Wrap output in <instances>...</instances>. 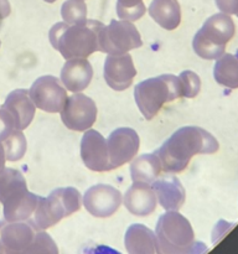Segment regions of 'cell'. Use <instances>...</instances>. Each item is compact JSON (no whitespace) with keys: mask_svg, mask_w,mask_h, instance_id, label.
<instances>
[{"mask_svg":"<svg viewBox=\"0 0 238 254\" xmlns=\"http://www.w3.org/2000/svg\"><path fill=\"white\" fill-rule=\"evenodd\" d=\"M178 97H181L180 81L174 74H161L145 79L136 84L134 89L136 106L146 121L153 119L164 104Z\"/></svg>","mask_w":238,"mask_h":254,"instance_id":"6","label":"cell"},{"mask_svg":"<svg viewBox=\"0 0 238 254\" xmlns=\"http://www.w3.org/2000/svg\"><path fill=\"white\" fill-rule=\"evenodd\" d=\"M128 254H158L155 233L144 225L129 226L124 237Z\"/></svg>","mask_w":238,"mask_h":254,"instance_id":"20","label":"cell"},{"mask_svg":"<svg viewBox=\"0 0 238 254\" xmlns=\"http://www.w3.org/2000/svg\"><path fill=\"white\" fill-rule=\"evenodd\" d=\"M216 82L227 88H238V57L232 54L222 55L217 59L213 69Z\"/></svg>","mask_w":238,"mask_h":254,"instance_id":"23","label":"cell"},{"mask_svg":"<svg viewBox=\"0 0 238 254\" xmlns=\"http://www.w3.org/2000/svg\"><path fill=\"white\" fill-rule=\"evenodd\" d=\"M104 26L97 20L88 19L77 24L57 22L50 30L49 39L63 59H86L98 51V36Z\"/></svg>","mask_w":238,"mask_h":254,"instance_id":"2","label":"cell"},{"mask_svg":"<svg viewBox=\"0 0 238 254\" xmlns=\"http://www.w3.org/2000/svg\"><path fill=\"white\" fill-rule=\"evenodd\" d=\"M11 12V6H10V2L7 0H0V25L1 21L7 17Z\"/></svg>","mask_w":238,"mask_h":254,"instance_id":"31","label":"cell"},{"mask_svg":"<svg viewBox=\"0 0 238 254\" xmlns=\"http://www.w3.org/2000/svg\"><path fill=\"white\" fill-rule=\"evenodd\" d=\"M158 198L153 188L145 183H133L124 195V206L134 216L145 217L156 208Z\"/></svg>","mask_w":238,"mask_h":254,"instance_id":"18","label":"cell"},{"mask_svg":"<svg viewBox=\"0 0 238 254\" xmlns=\"http://www.w3.org/2000/svg\"><path fill=\"white\" fill-rule=\"evenodd\" d=\"M161 171H163L161 163L155 153L143 154V155L138 156L130 166V175L133 183L153 184L159 178Z\"/></svg>","mask_w":238,"mask_h":254,"instance_id":"22","label":"cell"},{"mask_svg":"<svg viewBox=\"0 0 238 254\" xmlns=\"http://www.w3.org/2000/svg\"><path fill=\"white\" fill-rule=\"evenodd\" d=\"M1 144L5 151V158H6L7 161H11V163L22 159L25 153H26L27 144L25 135L22 134V130L15 129Z\"/></svg>","mask_w":238,"mask_h":254,"instance_id":"24","label":"cell"},{"mask_svg":"<svg viewBox=\"0 0 238 254\" xmlns=\"http://www.w3.org/2000/svg\"><path fill=\"white\" fill-rule=\"evenodd\" d=\"M161 207L166 211H178L185 202L186 192L176 176L164 175L151 185Z\"/></svg>","mask_w":238,"mask_h":254,"instance_id":"17","label":"cell"},{"mask_svg":"<svg viewBox=\"0 0 238 254\" xmlns=\"http://www.w3.org/2000/svg\"><path fill=\"white\" fill-rule=\"evenodd\" d=\"M220 145L215 136L198 127H182L176 130L158 150L164 173L178 174L187 168L193 155L215 154Z\"/></svg>","mask_w":238,"mask_h":254,"instance_id":"1","label":"cell"},{"mask_svg":"<svg viewBox=\"0 0 238 254\" xmlns=\"http://www.w3.org/2000/svg\"><path fill=\"white\" fill-rule=\"evenodd\" d=\"M60 113L67 128L76 131H86L91 129L96 122L97 106L93 99L79 92L67 97L66 103Z\"/></svg>","mask_w":238,"mask_h":254,"instance_id":"10","label":"cell"},{"mask_svg":"<svg viewBox=\"0 0 238 254\" xmlns=\"http://www.w3.org/2000/svg\"><path fill=\"white\" fill-rule=\"evenodd\" d=\"M146 11L143 0H117V14L120 19L136 21Z\"/></svg>","mask_w":238,"mask_h":254,"instance_id":"25","label":"cell"},{"mask_svg":"<svg viewBox=\"0 0 238 254\" xmlns=\"http://www.w3.org/2000/svg\"><path fill=\"white\" fill-rule=\"evenodd\" d=\"M36 232L29 221L6 223L0 230V254H25Z\"/></svg>","mask_w":238,"mask_h":254,"instance_id":"14","label":"cell"},{"mask_svg":"<svg viewBox=\"0 0 238 254\" xmlns=\"http://www.w3.org/2000/svg\"><path fill=\"white\" fill-rule=\"evenodd\" d=\"M25 254H59V247L45 231H37Z\"/></svg>","mask_w":238,"mask_h":254,"instance_id":"27","label":"cell"},{"mask_svg":"<svg viewBox=\"0 0 238 254\" xmlns=\"http://www.w3.org/2000/svg\"><path fill=\"white\" fill-rule=\"evenodd\" d=\"M218 9L227 15H237L238 0H216Z\"/></svg>","mask_w":238,"mask_h":254,"instance_id":"30","label":"cell"},{"mask_svg":"<svg viewBox=\"0 0 238 254\" xmlns=\"http://www.w3.org/2000/svg\"><path fill=\"white\" fill-rule=\"evenodd\" d=\"M0 45H1V42H0Z\"/></svg>","mask_w":238,"mask_h":254,"instance_id":"35","label":"cell"},{"mask_svg":"<svg viewBox=\"0 0 238 254\" xmlns=\"http://www.w3.org/2000/svg\"><path fill=\"white\" fill-rule=\"evenodd\" d=\"M237 16H238V12H237Z\"/></svg>","mask_w":238,"mask_h":254,"instance_id":"34","label":"cell"},{"mask_svg":"<svg viewBox=\"0 0 238 254\" xmlns=\"http://www.w3.org/2000/svg\"><path fill=\"white\" fill-rule=\"evenodd\" d=\"M107 145H108L109 163L113 170L133 160L139 151L140 139L134 129L118 128L111 133L107 140Z\"/></svg>","mask_w":238,"mask_h":254,"instance_id":"12","label":"cell"},{"mask_svg":"<svg viewBox=\"0 0 238 254\" xmlns=\"http://www.w3.org/2000/svg\"><path fill=\"white\" fill-rule=\"evenodd\" d=\"M44 1L50 2V4H51V2H55V1H56V0H44Z\"/></svg>","mask_w":238,"mask_h":254,"instance_id":"33","label":"cell"},{"mask_svg":"<svg viewBox=\"0 0 238 254\" xmlns=\"http://www.w3.org/2000/svg\"><path fill=\"white\" fill-rule=\"evenodd\" d=\"M81 158L89 170L103 173L112 170L107 140L99 131L88 129L81 140Z\"/></svg>","mask_w":238,"mask_h":254,"instance_id":"13","label":"cell"},{"mask_svg":"<svg viewBox=\"0 0 238 254\" xmlns=\"http://www.w3.org/2000/svg\"><path fill=\"white\" fill-rule=\"evenodd\" d=\"M135 76L136 69L130 55H108L104 62V79L111 88L124 91L131 86Z\"/></svg>","mask_w":238,"mask_h":254,"instance_id":"15","label":"cell"},{"mask_svg":"<svg viewBox=\"0 0 238 254\" xmlns=\"http://www.w3.org/2000/svg\"><path fill=\"white\" fill-rule=\"evenodd\" d=\"M149 15L159 26L175 30L181 22V7L178 0H153L149 5Z\"/></svg>","mask_w":238,"mask_h":254,"instance_id":"21","label":"cell"},{"mask_svg":"<svg viewBox=\"0 0 238 254\" xmlns=\"http://www.w3.org/2000/svg\"><path fill=\"white\" fill-rule=\"evenodd\" d=\"M61 16L67 24H77L87 19V6L83 0H66L61 6Z\"/></svg>","mask_w":238,"mask_h":254,"instance_id":"26","label":"cell"},{"mask_svg":"<svg viewBox=\"0 0 238 254\" xmlns=\"http://www.w3.org/2000/svg\"><path fill=\"white\" fill-rule=\"evenodd\" d=\"M1 108L9 112L12 117L16 130H24L31 124L35 117V107L29 91L26 89H15L5 99Z\"/></svg>","mask_w":238,"mask_h":254,"instance_id":"16","label":"cell"},{"mask_svg":"<svg viewBox=\"0 0 238 254\" xmlns=\"http://www.w3.org/2000/svg\"><path fill=\"white\" fill-rule=\"evenodd\" d=\"M93 77L92 64L86 59L67 60L61 69V82L69 92L79 93L89 86Z\"/></svg>","mask_w":238,"mask_h":254,"instance_id":"19","label":"cell"},{"mask_svg":"<svg viewBox=\"0 0 238 254\" xmlns=\"http://www.w3.org/2000/svg\"><path fill=\"white\" fill-rule=\"evenodd\" d=\"M39 197L27 190L26 180L20 171L9 168L0 171V202L5 223L30 220Z\"/></svg>","mask_w":238,"mask_h":254,"instance_id":"3","label":"cell"},{"mask_svg":"<svg viewBox=\"0 0 238 254\" xmlns=\"http://www.w3.org/2000/svg\"><path fill=\"white\" fill-rule=\"evenodd\" d=\"M181 86V97L185 98H193L198 94L201 89V79L195 72L183 71L178 76Z\"/></svg>","mask_w":238,"mask_h":254,"instance_id":"28","label":"cell"},{"mask_svg":"<svg viewBox=\"0 0 238 254\" xmlns=\"http://www.w3.org/2000/svg\"><path fill=\"white\" fill-rule=\"evenodd\" d=\"M15 130L14 121L9 112L4 108H0V144Z\"/></svg>","mask_w":238,"mask_h":254,"instance_id":"29","label":"cell"},{"mask_svg":"<svg viewBox=\"0 0 238 254\" xmlns=\"http://www.w3.org/2000/svg\"><path fill=\"white\" fill-rule=\"evenodd\" d=\"M81 208V193L74 188H61L47 197H39L29 221L36 231H45Z\"/></svg>","mask_w":238,"mask_h":254,"instance_id":"5","label":"cell"},{"mask_svg":"<svg viewBox=\"0 0 238 254\" xmlns=\"http://www.w3.org/2000/svg\"><path fill=\"white\" fill-rule=\"evenodd\" d=\"M120 205V191L104 184L92 186L83 196V206L86 210L98 218L111 217L119 210Z\"/></svg>","mask_w":238,"mask_h":254,"instance_id":"11","label":"cell"},{"mask_svg":"<svg viewBox=\"0 0 238 254\" xmlns=\"http://www.w3.org/2000/svg\"><path fill=\"white\" fill-rule=\"evenodd\" d=\"M143 45L140 34L128 20H112L108 26L101 30L98 36V51L118 56Z\"/></svg>","mask_w":238,"mask_h":254,"instance_id":"8","label":"cell"},{"mask_svg":"<svg viewBox=\"0 0 238 254\" xmlns=\"http://www.w3.org/2000/svg\"><path fill=\"white\" fill-rule=\"evenodd\" d=\"M235 22L227 14H215L208 17L196 32L192 47L203 60H217L225 54L226 45L235 36Z\"/></svg>","mask_w":238,"mask_h":254,"instance_id":"7","label":"cell"},{"mask_svg":"<svg viewBox=\"0 0 238 254\" xmlns=\"http://www.w3.org/2000/svg\"><path fill=\"white\" fill-rule=\"evenodd\" d=\"M35 107L47 113H60L67 101V91L57 77L42 76L29 91Z\"/></svg>","mask_w":238,"mask_h":254,"instance_id":"9","label":"cell"},{"mask_svg":"<svg viewBox=\"0 0 238 254\" xmlns=\"http://www.w3.org/2000/svg\"><path fill=\"white\" fill-rule=\"evenodd\" d=\"M155 238L158 254H197L203 246L195 242L192 226L178 211H168L159 217Z\"/></svg>","mask_w":238,"mask_h":254,"instance_id":"4","label":"cell"},{"mask_svg":"<svg viewBox=\"0 0 238 254\" xmlns=\"http://www.w3.org/2000/svg\"><path fill=\"white\" fill-rule=\"evenodd\" d=\"M5 161H6V158H5V151H4V148H2V144H0V171L5 168Z\"/></svg>","mask_w":238,"mask_h":254,"instance_id":"32","label":"cell"}]
</instances>
